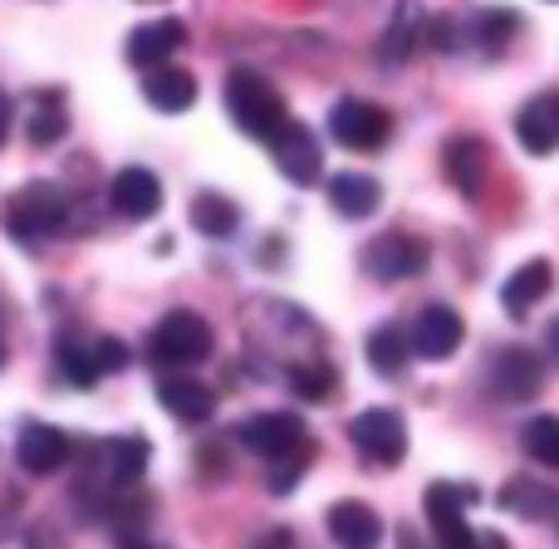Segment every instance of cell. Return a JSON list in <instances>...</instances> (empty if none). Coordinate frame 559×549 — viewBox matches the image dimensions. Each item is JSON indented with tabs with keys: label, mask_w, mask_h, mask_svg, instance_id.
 <instances>
[{
	"label": "cell",
	"mask_w": 559,
	"mask_h": 549,
	"mask_svg": "<svg viewBox=\"0 0 559 549\" xmlns=\"http://www.w3.org/2000/svg\"><path fill=\"white\" fill-rule=\"evenodd\" d=\"M69 192L55 182H25L15 196H5L0 206V226H5L10 241L20 246H39L49 236H59L69 226Z\"/></svg>",
	"instance_id": "6da1fadb"
},
{
	"label": "cell",
	"mask_w": 559,
	"mask_h": 549,
	"mask_svg": "<svg viewBox=\"0 0 559 549\" xmlns=\"http://www.w3.org/2000/svg\"><path fill=\"white\" fill-rule=\"evenodd\" d=\"M226 114L255 143H271L280 128L289 123V108L280 98V88L265 74H255V69H231L226 74Z\"/></svg>",
	"instance_id": "7a4b0ae2"
},
{
	"label": "cell",
	"mask_w": 559,
	"mask_h": 549,
	"mask_svg": "<svg viewBox=\"0 0 559 549\" xmlns=\"http://www.w3.org/2000/svg\"><path fill=\"white\" fill-rule=\"evenodd\" d=\"M212 344H216V334L202 314L173 309V314L157 319L153 334H147V358H153L157 368H197L212 358Z\"/></svg>",
	"instance_id": "3957f363"
},
{
	"label": "cell",
	"mask_w": 559,
	"mask_h": 549,
	"mask_svg": "<svg viewBox=\"0 0 559 549\" xmlns=\"http://www.w3.org/2000/svg\"><path fill=\"white\" fill-rule=\"evenodd\" d=\"M329 133L348 153H378L393 138V114L383 104H368V98H338L329 114Z\"/></svg>",
	"instance_id": "277c9868"
},
{
	"label": "cell",
	"mask_w": 559,
	"mask_h": 549,
	"mask_svg": "<svg viewBox=\"0 0 559 549\" xmlns=\"http://www.w3.org/2000/svg\"><path fill=\"white\" fill-rule=\"evenodd\" d=\"M236 442L261 462H285V456L309 452V432L295 413H255L236 427Z\"/></svg>",
	"instance_id": "5b68a950"
},
{
	"label": "cell",
	"mask_w": 559,
	"mask_h": 549,
	"mask_svg": "<svg viewBox=\"0 0 559 549\" xmlns=\"http://www.w3.org/2000/svg\"><path fill=\"white\" fill-rule=\"evenodd\" d=\"M348 442L358 446V456L373 466H397L407 456V427L393 407H368L348 422Z\"/></svg>",
	"instance_id": "8992f818"
},
{
	"label": "cell",
	"mask_w": 559,
	"mask_h": 549,
	"mask_svg": "<svg viewBox=\"0 0 559 549\" xmlns=\"http://www.w3.org/2000/svg\"><path fill=\"white\" fill-rule=\"evenodd\" d=\"M496 403H535L545 393V358L535 348H501L486 373Z\"/></svg>",
	"instance_id": "52a82bcc"
},
{
	"label": "cell",
	"mask_w": 559,
	"mask_h": 549,
	"mask_svg": "<svg viewBox=\"0 0 559 549\" xmlns=\"http://www.w3.org/2000/svg\"><path fill=\"white\" fill-rule=\"evenodd\" d=\"M427 261H432L427 241H417V236H407V231H383L364 246V271L373 279H383V285H393V279H417L427 271Z\"/></svg>",
	"instance_id": "ba28073f"
},
{
	"label": "cell",
	"mask_w": 559,
	"mask_h": 549,
	"mask_svg": "<svg viewBox=\"0 0 559 549\" xmlns=\"http://www.w3.org/2000/svg\"><path fill=\"white\" fill-rule=\"evenodd\" d=\"M481 501L476 486H452V481H432L423 491V511H427V525L437 530L442 545H476L472 525H466V505Z\"/></svg>",
	"instance_id": "9c48e42d"
},
{
	"label": "cell",
	"mask_w": 559,
	"mask_h": 549,
	"mask_svg": "<svg viewBox=\"0 0 559 549\" xmlns=\"http://www.w3.org/2000/svg\"><path fill=\"white\" fill-rule=\"evenodd\" d=\"M462 338H466V324L452 305H427L423 314L413 319V329H407V348H413V358H427V363L452 358L456 348H462Z\"/></svg>",
	"instance_id": "30bf717a"
},
{
	"label": "cell",
	"mask_w": 559,
	"mask_h": 549,
	"mask_svg": "<svg viewBox=\"0 0 559 549\" xmlns=\"http://www.w3.org/2000/svg\"><path fill=\"white\" fill-rule=\"evenodd\" d=\"M271 153H275V167L295 187H314L319 172H324V147H319V138L309 133V128H299L295 118L271 138Z\"/></svg>",
	"instance_id": "8fae6325"
},
{
	"label": "cell",
	"mask_w": 559,
	"mask_h": 549,
	"mask_svg": "<svg viewBox=\"0 0 559 549\" xmlns=\"http://www.w3.org/2000/svg\"><path fill=\"white\" fill-rule=\"evenodd\" d=\"M108 202H114V212L123 216V222H153V216L163 212V182H157V172H147V167H123V172H114Z\"/></svg>",
	"instance_id": "7c38bea8"
},
{
	"label": "cell",
	"mask_w": 559,
	"mask_h": 549,
	"mask_svg": "<svg viewBox=\"0 0 559 549\" xmlns=\"http://www.w3.org/2000/svg\"><path fill=\"white\" fill-rule=\"evenodd\" d=\"M69 452H74V446H69V432L45 427V422H29L25 432H20V442H15V462H20V472H29V476L64 472Z\"/></svg>",
	"instance_id": "4fadbf2b"
},
{
	"label": "cell",
	"mask_w": 559,
	"mask_h": 549,
	"mask_svg": "<svg viewBox=\"0 0 559 549\" xmlns=\"http://www.w3.org/2000/svg\"><path fill=\"white\" fill-rule=\"evenodd\" d=\"M515 138H521V147L531 157H550L559 147V94L555 88H545V94H535L531 104L515 114Z\"/></svg>",
	"instance_id": "5bb4252c"
},
{
	"label": "cell",
	"mask_w": 559,
	"mask_h": 549,
	"mask_svg": "<svg viewBox=\"0 0 559 549\" xmlns=\"http://www.w3.org/2000/svg\"><path fill=\"white\" fill-rule=\"evenodd\" d=\"M447 177H452V187L466 196V202H481L486 192V172H491V147L481 143V138H452L447 143Z\"/></svg>",
	"instance_id": "9a60e30c"
},
{
	"label": "cell",
	"mask_w": 559,
	"mask_h": 549,
	"mask_svg": "<svg viewBox=\"0 0 559 549\" xmlns=\"http://www.w3.org/2000/svg\"><path fill=\"white\" fill-rule=\"evenodd\" d=\"M157 403H163V413H173L177 422H187V427L212 422V413H216V393L202 378H187V373H167L163 383H157Z\"/></svg>",
	"instance_id": "2e32d148"
},
{
	"label": "cell",
	"mask_w": 559,
	"mask_h": 549,
	"mask_svg": "<svg viewBox=\"0 0 559 549\" xmlns=\"http://www.w3.org/2000/svg\"><path fill=\"white\" fill-rule=\"evenodd\" d=\"M182 45H187V25L177 15H163L128 35V59H133L138 69H153V64H163V59H173Z\"/></svg>",
	"instance_id": "e0dca14e"
},
{
	"label": "cell",
	"mask_w": 559,
	"mask_h": 549,
	"mask_svg": "<svg viewBox=\"0 0 559 549\" xmlns=\"http://www.w3.org/2000/svg\"><path fill=\"white\" fill-rule=\"evenodd\" d=\"M143 98L157 114H187V108L197 104V79L163 59V64L143 69Z\"/></svg>",
	"instance_id": "ac0fdd59"
},
{
	"label": "cell",
	"mask_w": 559,
	"mask_h": 549,
	"mask_svg": "<svg viewBox=\"0 0 559 549\" xmlns=\"http://www.w3.org/2000/svg\"><path fill=\"white\" fill-rule=\"evenodd\" d=\"M329 206L338 216H348V222H364V216H373L383 206V187L368 172H334L329 177Z\"/></svg>",
	"instance_id": "d6986e66"
},
{
	"label": "cell",
	"mask_w": 559,
	"mask_h": 549,
	"mask_svg": "<svg viewBox=\"0 0 559 549\" xmlns=\"http://www.w3.org/2000/svg\"><path fill=\"white\" fill-rule=\"evenodd\" d=\"M329 535L344 549H368L383 540V521H378V511L364 501H338L334 511H329Z\"/></svg>",
	"instance_id": "ffe728a7"
},
{
	"label": "cell",
	"mask_w": 559,
	"mask_h": 549,
	"mask_svg": "<svg viewBox=\"0 0 559 549\" xmlns=\"http://www.w3.org/2000/svg\"><path fill=\"white\" fill-rule=\"evenodd\" d=\"M550 289H555V265L550 261H531L501 285V305H506V314L525 319L545 295H550Z\"/></svg>",
	"instance_id": "44dd1931"
},
{
	"label": "cell",
	"mask_w": 559,
	"mask_h": 549,
	"mask_svg": "<svg viewBox=\"0 0 559 549\" xmlns=\"http://www.w3.org/2000/svg\"><path fill=\"white\" fill-rule=\"evenodd\" d=\"M496 501H501V511L521 515V521H550V515L559 511V496H555V486L531 481V476H521V481H506Z\"/></svg>",
	"instance_id": "7402d4cb"
},
{
	"label": "cell",
	"mask_w": 559,
	"mask_h": 549,
	"mask_svg": "<svg viewBox=\"0 0 559 549\" xmlns=\"http://www.w3.org/2000/svg\"><path fill=\"white\" fill-rule=\"evenodd\" d=\"M368 363H373L378 378H403L407 363H413V348H407L403 324H378L368 334Z\"/></svg>",
	"instance_id": "603a6c76"
},
{
	"label": "cell",
	"mask_w": 559,
	"mask_h": 549,
	"mask_svg": "<svg viewBox=\"0 0 559 549\" xmlns=\"http://www.w3.org/2000/svg\"><path fill=\"white\" fill-rule=\"evenodd\" d=\"M285 373H289V387H295L305 403H329V397H338V373L324 363V354L295 358V363H285Z\"/></svg>",
	"instance_id": "cb8c5ba5"
},
{
	"label": "cell",
	"mask_w": 559,
	"mask_h": 549,
	"mask_svg": "<svg viewBox=\"0 0 559 549\" xmlns=\"http://www.w3.org/2000/svg\"><path fill=\"white\" fill-rule=\"evenodd\" d=\"M521 35V15H515V10H501V5H486L481 15L472 20V35L466 39H476V49H481V55H506V45H511V39Z\"/></svg>",
	"instance_id": "d4e9b609"
},
{
	"label": "cell",
	"mask_w": 559,
	"mask_h": 549,
	"mask_svg": "<svg viewBox=\"0 0 559 549\" xmlns=\"http://www.w3.org/2000/svg\"><path fill=\"white\" fill-rule=\"evenodd\" d=\"M192 226L202 236H212V241H231L236 226H241V206L226 202L222 192H202L192 202Z\"/></svg>",
	"instance_id": "484cf974"
},
{
	"label": "cell",
	"mask_w": 559,
	"mask_h": 549,
	"mask_svg": "<svg viewBox=\"0 0 559 549\" xmlns=\"http://www.w3.org/2000/svg\"><path fill=\"white\" fill-rule=\"evenodd\" d=\"M25 133L35 147H55L59 138L69 133L64 94H35V108H29V118H25Z\"/></svg>",
	"instance_id": "4316f807"
},
{
	"label": "cell",
	"mask_w": 559,
	"mask_h": 549,
	"mask_svg": "<svg viewBox=\"0 0 559 549\" xmlns=\"http://www.w3.org/2000/svg\"><path fill=\"white\" fill-rule=\"evenodd\" d=\"M417 35H423V15H417V0H403V5L393 10V25H388L383 45H378L383 64H403V59L417 49Z\"/></svg>",
	"instance_id": "83f0119b"
},
{
	"label": "cell",
	"mask_w": 559,
	"mask_h": 549,
	"mask_svg": "<svg viewBox=\"0 0 559 549\" xmlns=\"http://www.w3.org/2000/svg\"><path fill=\"white\" fill-rule=\"evenodd\" d=\"M55 363H59V373H64L74 387H94L98 378H104V373H98V363H94V344H88V338H79V334H59Z\"/></svg>",
	"instance_id": "f1b7e54d"
},
{
	"label": "cell",
	"mask_w": 559,
	"mask_h": 549,
	"mask_svg": "<svg viewBox=\"0 0 559 549\" xmlns=\"http://www.w3.org/2000/svg\"><path fill=\"white\" fill-rule=\"evenodd\" d=\"M521 446L531 452V462H540V466H559V417H531L525 422V432H521Z\"/></svg>",
	"instance_id": "f546056e"
},
{
	"label": "cell",
	"mask_w": 559,
	"mask_h": 549,
	"mask_svg": "<svg viewBox=\"0 0 559 549\" xmlns=\"http://www.w3.org/2000/svg\"><path fill=\"white\" fill-rule=\"evenodd\" d=\"M94 363H98V373H123L128 368V344L123 338H114V334H104V338H94Z\"/></svg>",
	"instance_id": "4dcf8cb0"
},
{
	"label": "cell",
	"mask_w": 559,
	"mask_h": 549,
	"mask_svg": "<svg viewBox=\"0 0 559 549\" xmlns=\"http://www.w3.org/2000/svg\"><path fill=\"white\" fill-rule=\"evenodd\" d=\"M5 138H10V98L0 94V147H5Z\"/></svg>",
	"instance_id": "1f68e13d"
},
{
	"label": "cell",
	"mask_w": 559,
	"mask_h": 549,
	"mask_svg": "<svg viewBox=\"0 0 559 549\" xmlns=\"http://www.w3.org/2000/svg\"><path fill=\"white\" fill-rule=\"evenodd\" d=\"M0 368H5V344H0Z\"/></svg>",
	"instance_id": "d6a6232c"
},
{
	"label": "cell",
	"mask_w": 559,
	"mask_h": 549,
	"mask_svg": "<svg viewBox=\"0 0 559 549\" xmlns=\"http://www.w3.org/2000/svg\"><path fill=\"white\" fill-rule=\"evenodd\" d=\"M143 5H147V0H143Z\"/></svg>",
	"instance_id": "836d02e7"
}]
</instances>
